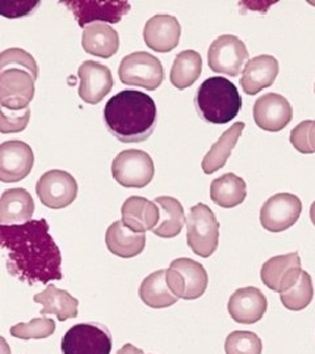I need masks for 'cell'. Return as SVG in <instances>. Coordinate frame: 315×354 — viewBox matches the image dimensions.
<instances>
[{
    "label": "cell",
    "mask_w": 315,
    "mask_h": 354,
    "mask_svg": "<svg viewBox=\"0 0 315 354\" xmlns=\"http://www.w3.org/2000/svg\"><path fill=\"white\" fill-rule=\"evenodd\" d=\"M293 118L290 102L278 93H267L253 105L255 124L265 131L278 133L288 127Z\"/></svg>",
    "instance_id": "17"
},
{
    "label": "cell",
    "mask_w": 315,
    "mask_h": 354,
    "mask_svg": "<svg viewBox=\"0 0 315 354\" xmlns=\"http://www.w3.org/2000/svg\"><path fill=\"white\" fill-rule=\"evenodd\" d=\"M154 203L159 206L161 219L158 226L152 230V234L163 239L175 238L181 232L187 221L183 205L170 196L156 197Z\"/></svg>",
    "instance_id": "27"
},
{
    "label": "cell",
    "mask_w": 315,
    "mask_h": 354,
    "mask_svg": "<svg viewBox=\"0 0 315 354\" xmlns=\"http://www.w3.org/2000/svg\"><path fill=\"white\" fill-rule=\"evenodd\" d=\"M155 174L152 156L142 150L121 151L112 162V176L125 188H143Z\"/></svg>",
    "instance_id": "8"
},
{
    "label": "cell",
    "mask_w": 315,
    "mask_h": 354,
    "mask_svg": "<svg viewBox=\"0 0 315 354\" xmlns=\"http://www.w3.org/2000/svg\"><path fill=\"white\" fill-rule=\"evenodd\" d=\"M314 92H315V84H314Z\"/></svg>",
    "instance_id": "40"
},
{
    "label": "cell",
    "mask_w": 315,
    "mask_h": 354,
    "mask_svg": "<svg viewBox=\"0 0 315 354\" xmlns=\"http://www.w3.org/2000/svg\"><path fill=\"white\" fill-rule=\"evenodd\" d=\"M55 322L49 317H36L29 323H19L10 329L13 337L30 340V339H46L55 330Z\"/></svg>",
    "instance_id": "33"
},
{
    "label": "cell",
    "mask_w": 315,
    "mask_h": 354,
    "mask_svg": "<svg viewBox=\"0 0 315 354\" xmlns=\"http://www.w3.org/2000/svg\"><path fill=\"white\" fill-rule=\"evenodd\" d=\"M7 68H23L30 73L33 77L37 80L38 64L32 54H29L24 49L12 48L1 51L0 54V71Z\"/></svg>",
    "instance_id": "34"
},
{
    "label": "cell",
    "mask_w": 315,
    "mask_h": 354,
    "mask_svg": "<svg viewBox=\"0 0 315 354\" xmlns=\"http://www.w3.org/2000/svg\"><path fill=\"white\" fill-rule=\"evenodd\" d=\"M35 165V153L23 140H7L0 146V180L17 183L24 180Z\"/></svg>",
    "instance_id": "15"
},
{
    "label": "cell",
    "mask_w": 315,
    "mask_h": 354,
    "mask_svg": "<svg viewBox=\"0 0 315 354\" xmlns=\"http://www.w3.org/2000/svg\"><path fill=\"white\" fill-rule=\"evenodd\" d=\"M244 127L246 125L243 122H237L233 127H228L226 131L218 138L202 159L201 168L204 174L212 175L217 171H219L222 167H225L227 159L235 149L237 142L240 140Z\"/></svg>",
    "instance_id": "26"
},
{
    "label": "cell",
    "mask_w": 315,
    "mask_h": 354,
    "mask_svg": "<svg viewBox=\"0 0 315 354\" xmlns=\"http://www.w3.org/2000/svg\"><path fill=\"white\" fill-rule=\"evenodd\" d=\"M82 46L86 53L99 58H111L118 51L120 37L117 30L105 23L84 26Z\"/></svg>",
    "instance_id": "24"
},
{
    "label": "cell",
    "mask_w": 315,
    "mask_h": 354,
    "mask_svg": "<svg viewBox=\"0 0 315 354\" xmlns=\"http://www.w3.org/2000/svg\"><path fill=\"white\" fill-rule=\"evenodd\" d=\"M314 298L313 281L307 272L303 270L298 282L288 291L280 294L281 304L290 311H301L312 304Z\"/></svg>",
    "instance_id": "31"
},
{
    "label": "cell",
    "mask_w": 315,
    "mask_h": 354,
    "mask_svg": "<svg viewBox=\"0 0 315 354\" xmlns=\"http://www.w3.org/2000/svg\"><path fill=\"white\" fill-rule=\"evenodd\" d=\"M118 77L126 86L155 91L163 83V66L150 53L136 51L123 58L118 67Z\"/></svg>",
    "instance_id": "6"
},
{
    "label": "cell",
    "mask_w": 315,
    "mask_h": 354,
    "mask_svg": "<svg viewBox=\"0 0 315 354\" xmlns=\"http://www.w3.org/2000/svg\"><path fill=\"white\" fill-rule=\"evenodd\" d=\"M290 143L301 153H315V121L306 120L290 131Z\"/></svg>",
    "instance_id": "35"
},
{
    "label": "cell",
    "mask_w": 315,
    "mask_h": 354,
    "mask_svg": "<svg viewBox=\"0 0 315 354\" xmlns=\"http://www.w3.org/2000/svg\"><path fill=\"white\" fill-rule=\"evenodd\" d=\"M105 244L111 253L123 259H132L143 252L146 235L134 232L123 221L114 222L105 234Z\"/></svg>",
    "instance_id": "23"
},
{
    "label": "cell",
    "mask_w": 315,
    "mask_h": 354,
    "mask_svg": "<svg viewBox=\"0 0 315 354\" xmlns=\"http://www.w3.org/2000/svg\"><path fill=\"white\" fill-rule=\"evenodd\" d=\"M0 244L8 273L29 285L62 279V256L45 219L0 226Z\"/></svg>",
    "instance_id": "1"
},
{
    "label": "cell",
    "mask_w": 315,
    "mask_h": 354,
    "mask_svg": "<svg viewBox=\"0 0 315 354\" xmlns=\"http://www.w3.org/2000/svg\"><path fill=\"white\" fill-rule=\"evenodd\" d=\"M139 298L143 304L152 308H165L174 306L179 301L167 283L165 269L156 270L142 281L139 288Z\"/></svg>",
    "instance_id": "29"
},
{
    "label": "cell",
    "mask_w": 315,
    "mask_h": 354,
    "mask_svg": "<svg viewBox=\"0 0 315 354\" xmlns=\"http://www.w3.org/2000/svg\"><path fill=\"white\" fill-rule=\"evenodd\" d=\"M268 301L263 291L258 288H242L230 297L227 310L230 317L240 324H255L264 317Z\"/></svg>",
    "instance_id": "18"
},
{
    "label": "cell",
    "mask_w": 315,
    "mask_h": 354,
    "mask_svg": "<svg viewBox=\"0 0 315 354\" xmlns=\"http://www.w3.org/2000/svg\"><path fill=\"white\" fill-rule=\"evenodd\" d=\"M165 279L171 291L180 299L195 301L204 295L209 277L205 268L188 257H180L165 269Z\"/></svg>",
    "instance_id": "5"
},
{
    "label": "cell",
    "mask_w": 315,
    "mask_h": 354,
    "mask_svg": "<svg viewBox=\"0 0 315 354\" xmlns=\"http://www.w3.org/2000/svg\"><path fill=\"white\" fill-rule=\"evenodd\" d=\"M33 301L36 304H42V315L54 314L60 322H66L78 317L79 301L69 291L61 290L55 285H49L42 292L36 294Z\"/></svg>",
    "instance_id": "25"
},
{
    "label": "cell",
    "mask_w": 315,
    "mask_h": 354,
    "mask_svg": "<svg viewBox=\"0 0 315 354\" xmlns=\"http://www.w3.org/2000/svg\"><path fill=\"white\" fill-rule=\"evenodd\" d=\"M263 344L260 337L250 330H234L226 337V354H262Z\"/></svg>",
    "instance_id": "32"
},
{
    "label": "cell",
    "mask_w": 315,
    "mask_h": 354,
    "mask_svg": "<svg viewBox=\"0 0 315 354\" xmlns=\"http://www.w3.org/2000/svg\"><path fill=\"white\" fill-rule=\"evenodd\" d=\"M249 55V50L242 39L233 35H222L215 38L209 46L208 64L217 74L238 76Z\"/></svg>",
    "instance_id": "9"
},
{
    "label": "cell",
    "mask_w": 315,
    "mask_h": 354,
    "mask_svg": "<svg viewBox=\"0 0 315 354\" xmlns=\"http://www.w3.org/2000/svg\"><path fill=\"white\" fill-rule=\"evenodd\" d=\"M36 79L23 68L0 71V104L7 111H24L35 97Z\"/></svg>",
    "instance_id": "10"
},
{
    "label": "cell",
    "mask_w": 315,
    "mask_h": 354,
    "mask_svg": "<svg viewBox=\"0 0 315 354\" xmlns=\"http://www.w3.org/2000/svg\"><path fill=\"white\" fill-rule=\"evenodd\" d=\"M201 71V55L195 50L181 51L175 57L170 80L174 87L183 91L197 82Z\"/></svg>",
    "instance_id": "30"
},
{
    "label": "cell",
    "mask_w": 315,
    "mask_h": 354,
    "mask_svg": "<svg viewBox=\"0 0 315 354\" xmlns=\"http://www.w3.org/2000/svg\"><path fill=\"white\" fill-rule=\"evenodd\" d=\"M35 201L24 188L7 189L0 198V223L4 226L24 225L33 221Z\"/></svg>",
    "instance_id": "22"
},
{
    "label": "cell",
    "mask_w": 315,
    "mask_h": 354,
    "mask_svg": "<svg viewBox=\"0 0 315 354\" xmlns=\"http://www.w3.org/2000/svg\"><path fill=\"white\" fill-rule=\"evenodd\" d=\"M30 120V108L24 111H0V131L1 134L20 133L26 130Z\"/></svg>",
    "instance_id": "36"
},
{
    "label": "cell",
    "mask_w": 315,
    "mask_h": 354,
    "mask_svg": "<svg viewBox=\"0 0 315 354\" xmlns=\"http://www.w3.org/2000/svg\"><path fill=\"white\" fill-rule=\"evenodd\" d=\"M195 105L205 122L224 125L233 121L242 108V97L234 83L222 76L202 82L196 92Z\"/></svg>",
    "instance_id": "3"
},
{
    "label": "cell",
    "mask_w": 315,
    "mask_h": 354,
    "mask_svg": "<svg viewBox=\"0 0 315 354\" xmlns=\"http://www.w3.org/2000/svg\"><path fill=\"white\" fill-rule=\"evenodd\" d=\"M78 76L80 80L79 97L91 105L102 102L114 87L111 70L95 61H84L80 64Z\"/></svg>",
    "instance_id": "16"
},
{
    "label": "cell",
    "mask_w": 315,
    "mask_h": 354,
    "mask_svg": "<svg viewBox=\"0 0 315 354\" xmlns=\"http://www.w3.org/2000/svg\"><path fill=\"white\" fill-rule=\"evenodd\" d=\"M303 212L301 200L290 193L269 197L260 209V223L269 232H282L297 223Z\"/></svg>",
    "instance_id": "13"
},
{
    "label": "cell",
    "mask_w": 315,
    "mask_h": 354,
    "mask_svg": "<svg viewBox=\"0 0 315 354\" xmlns=\"http://www.w3.org/2000/svg\"><path fill=\"white\" fill-rule=\"evenodd\" d=\"M310 219H312V222L315 226V201L312 203V207H310Z\"/></svg>",
    "instance_id": "39"
},
{
    "label": "cell",
    "mask_w": 315,
    "mask_h": 354,
    "mask_svg": "<svg viewBox=\"0 0 315 354\" xmlns=\"http://www.w3.org/2000/svg\"><path fill=\"white\" fill-rule=\"evenodd\" d=\"M156 105L138 91H121L104 108V122L114 138L123 143L149 140L156 127Z\"/></svg>",
    "instance_id": "2"
},
{
    "label": "cell",
    "mask_w": 315,
    "mask_h": 354,
    "mask_svg": "<svg viewBox=\"0 0 315 354\" xmlns=\"http://www.w3.org/2000/svg\"><path fill=\"white\" fill-rule=\"evenodd\" d=\"M301 273L300 254L293 252L267 260L262 266L260 277L268 289L281 294L290 290L298 282Z\"/></svg>",
    "instance_id": "14"
},
{
    "label": "cell",
    "mask_w": 315,
    "mask_h": 354,
    "mask_svg": "<svg viewBox=\"0 0 315 354\" xmlns=\"http://www.w3.org/2000/svg\"><path fill=\"white\" fill-rule=\"evenodd\" d=\"M247 185L242 177L235 174H225L215 178L210 184V198L212 201L224 207H235L246 200Z\"/></svg>",
    "instance_id": "28"
},
{
    "label": "cell",
    "mask_w": 315,
    "mask_h": 354,
    "mask_svg": "<svg viewBox=\"0 0 315 354\" xmlns=\"http://www.w3.org/2000/svg\"><path fill=\"white\" fill-rule=\"evenodd\" d=\"M219 223L205 203L190 207L187 216V244L200 257H210L218 248Z\"/></svg>",
    "instance_id": "4"
},
{
    "label": "cell",
    "mask_w": 315,
    "mask_h": 354,
    "mask_svg": "<svg viewBox=\"0 0 315 354\" xmlns=\"http://www.w3.org/2000/svg\"><path fill=\"white\" fill-rule=\"evenodd\" d=\"M181 26L171 15H155L147 20L143 29V39L147 48L156 53L172 51L180 42Z\"/></svg>",
    "instance_id": "19"
},
{
    "label": "cell",
    "mask_w": 315,
    "mask_h": 354,
    "mask_svg": "<svg viewBox=\"0 0 315 354\" xmlns=\"http://www.w3.org/2000/svg\"><path fill=\"white\" fill-rule=\"evenodd\" d=\"M41 203L49 209H64L75 201L78 184L74 176L61 169L45 172L36 184Z\"/></svg>",
    "instance_id": "11"
},
{
    "label": "cell",
    "mask_w": 315,
    "mask_h": 354,
    "mask_svg": "<svg viewBox=\"0 0 315 354\" xmlns=\"http://www.w3.org/2000/svg\"><path fill=\"white\" fill-rule=\"evenodd\" d=\"M116 354H145L143 351H141L138 348H136L134 345L132 344H125L118 352Z\"/></svg>",
    "instance_id": "38"
},
{
    "label": "cell",
    "mask_w": 315,
    "mask_h": 354,
    "mask_svg": "<svg viewBox=\"0 0 315 354\" xmlns=\"http://www.w3.org/2000/svg\"><path fill=\"white\" fill-rule=\"evenodd\" d=\"M63 4L74 13L78 24L83 28L93 23H120L130 11V3L123 0H66Z\"/></svg>",
    "instance_id": "12"
},
{
    "label": "cell",
    "mask_w": 315,
    "mask_h": 354,
    "mask_svg": "<svg viewBox=\"0 0 315 354\" xmlns=\"http://www.w3.org/2000/svg\"><path fill=\"white\" fill-rule=\"evenodd\" d=\"M61 348L63 354H111L112 335L100 323H80L64 333Z\"/></svg>",
    "instance_id": "7"
},
{
    "label": "cell",
    "mask_w": 315,
    "mask_h": 354,
    "mask_svg": "<svg viewBox=\"0 0 315 354\" xmlns=\"http://www.w3.org/2000/svg\"><path fill=\"white\" fill-rule=\"evenodd\" d=\"M278 61L273 55L253 57L244 66L240 77V86L243 92L253 96L262 89L271 87L278 75Z\"/></svg>",
    "instance_id": "20"
},
{
    "label": "cell",
    "mask_w": 315,
    "mask_h": 354,
    "mask_svg": "<svg viewBox=\"0 0 315 354\" xmlns=\"http://www.w3.org/2000/svg\"><path fill=\"white\" fill-rule=\"evenodd\" d=\"M123 222L134 232L145 234L158 226L161 219L159 206L145 197L132 196L123 203Z\"/></svg>",
    "instance_id": "21"
},
{
    "label": "cell",
    "mask_w": 315,
    "mask_h": 354,
    "mask_svg": "<svg viewBox=\"0 0 315 354\" xmlns=\"http://www.w3.org/2000/svg\"><path fill=\"white\" fill-rule=\"evenodd\" d=\"M38 1H0V13L8 19L21 17L37 7Z\"/></svg>",
    "instance_id": "37"
}]
</instances>
